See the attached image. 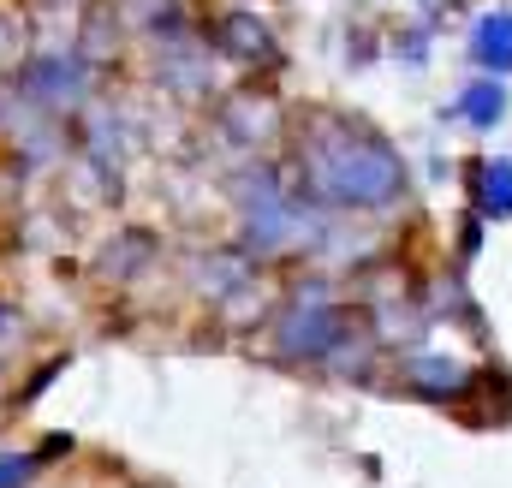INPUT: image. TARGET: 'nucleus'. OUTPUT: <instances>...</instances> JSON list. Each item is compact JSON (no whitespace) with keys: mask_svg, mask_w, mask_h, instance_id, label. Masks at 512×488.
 Here are the masks:
<instances>
[{"mask_svg":"<svg viewBox=\"0 0 512 488\" xmlns=\"http://www.w3.org/2000/svg\"><path fill=\"white\" fill-rule=\"evenodd\" d=\"M310 173H316V185L328 197L358 203V209H382L405 185L399 155L387 149L382 137H370L358 125H340V120L316 125V137H310Z\"/></svg>","mask_w":512,"mask_h":488,"instance_id":"obj_1","label":"nucleus"},{"mask_svg":"<svg viewBox=\"0 0 512 488\" xmlns=\"http://www.w3.org/2000/svg\"><path fill=\"white\" fill-rule=\"evenodd\" d=\"M298 304H304V310H292V322H286V346H292V352H298V346H304V352H322V346L334 340V310H328L316 292L298 298Z\"/></svg>","mask_w":512,"mask_h":488,"instance_id":"obj_2","label":"nucleus"},{"mask_svg":"<svg viewBox=\"0 0 512 488\" xmlns=\"http://www.w3.org/2000/svg\"><path fill=\"white\" fill-rule=\"evenodd\" d=\"M477 60L495 72H512V12H495L477 24Z\"/></svg>","mask_w":512,"mask_h":488,"instance_id":"obj_3","label":"nucleus"},{"mask_svg":"<svg viewBox=\"0 0 512 488\" xmlns=\"http://www.w3.org/2000/svg\"><path fill=\"white\" fill-rule=\"evenodd\" d=\"M459 108H465V120L471 125H495L501 120V108H507V96H501V84H471Z\"/></svg>","mask_w":512,"mask_h":488,"instance_id":"obj_4","label":"nucleus"},{"mask_svg":"<svg viewBox=\"0 0 512 488\" xmlns=\"http://www.w3.org/2000/svg\"><path fill=\"white\" fill-rule=\"evenodd\" d=\"M483 209L489 215H512V161H495L483 173Z\"/></svg>","mask_w":512,"mask_h":488,"instance_id":"obj_5","label":"nucleus"},{"mask_svg":"<svg viewBox=\"0 0 512 488\" xmlns=\"http://www.w3.org/2000/svg\"><path fill=\"white\" fill-rule=\"evenodd\" d=\"M417 381H435V387H459L465 375H459V364H441V358H417Z\"/></svg>","mask_w":512,"mask_h":488,"instance_id":"obj_6","label":"nucleus"},{"mask_svg":"<svg viewBox=\"0 0 512 488\" xmlns=\"http://www.w3.org/2000/svg\"><path fill=\"white\" fill-rule=\"evenodd\" d=\"M30 471H36L30 453H6V459H0V488H24L30 483Z\"/></svg>","mask_w":512,"mask_h":488,"instance_id":"obj_7","label":"nucleus"}]
</instances>
